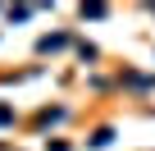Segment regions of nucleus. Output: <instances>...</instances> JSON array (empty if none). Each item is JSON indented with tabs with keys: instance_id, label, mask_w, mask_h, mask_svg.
Wrapping results in <instances>:
<instances>
[{
	"instance_id": "nucleus-1",
	"label": "nucleus",
	"mask_w": 155,
	"mask_h": 151,
	"mask_svg": "<svg viewBox=\"0 0 155 151\" xmlns=\"http://www.w3.org/2000/svg\"><path fill=\"white\" fill-rule=\"evenodd\" d=\"M9 119H14V115H9V110H5V105H0V124H9Z\"/></svg>"
}]
</instances>
